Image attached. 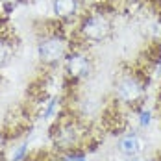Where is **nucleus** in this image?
Instances as JSON below:
<instances>
[{"instance_id": "f257e3e1", "label": "nucleus", "mask_w": 161, "mask_h": 161, "mask_svg": "<svg viewBox=\"0 0 161 161\" xmlns=\"http://www.w3.org/2000/svg\"><path fill=\"white\" fill-rule=\"evenodd\" d=\"M65 52H67V43L63 37H58V35H52L48 39L41 41L37 48L39 59L43 63H58L59 59L65 58Z\"/></svg>"}, {"instance_id": "f03ea898", "label": "nucleus", "mask_w": 161, "mask_h": 161, "mask_svg": "<svg viewBox=\"0 0 161 161\" xmlns=\"http://www.w3.org/2000/svg\"><path fill=\"white\" fill-rule=\"evenodd\" d=\"M111 32V24L109 20L106 19L104 15H91L87 17L81 24V35L87 39V41H102L106 39Z\"/></svg>"}, {"instance_id": "7ed1b4c3", "label": "nucleus", "mask_w": 161, "mask_h": 161, "mask_svg": "<svg viewBox=\"0 0 161 161\" xmlns=\"http://www.w3.org/2000/svg\"><path fill=\"white\" fill-rule=\"evenodd\" d=\"M145 95L143 83L135 76H124L117 81V98L124 104H135Z\"/></svg>"}, {"instance_id": "20e7f679", "label": "nucleus", "mask_w": 161, "mask_h": 161, "mask_svg": "<svg viewBox=\"0 0 161 161\" xmlns=\"http://www.w3.org/2000/svg\"><path fill=\"white\" fill-rule=\"evenodd\" d=\"M65 70L72 80H83L91 74V61L81 52H70L65 56Z\"/></svg>"}, {"instance_id": "39448f33", "label": "nucleus", "mask_w": 161, "mask_h": 161, "mask_svg": "<svg viewBox=\"0 0 161 161\" xmlns=\"http://www.w3.org/2000/svg\"><path fill=\"white\" fill-rule=\"evenodd\" d=\"M119 150L126 158H137V154L143 150V143L135 133H128L119 141Z\"/></svg>"}, {"instance_id": "423d86ee", "label": "nucleus", "mask_w": 161, "mask_h": 161, "mask_svg": "<svg viewBox=\"0 0 161 161\" xmlns=\"http://www.w3.org/2000/svg\"><path fill=\"white\" fill-rule=\"evenodd\" d=\"M52 9H54L56 17L69 19V17H72L78 11V0H54Z\"/></svg>"}, {"instance_id": "0eeeda50", "label": "nucleus", "mask_w": 161, "mask_h": 161, "mask_svg": "<svg viewBox=\"0 0 161 161\" xmlns=\"http://www.w3.org/2000/svg\"><path fill=\"white\" fill-rule=\"evenodd\" d=\"M58 98L54 97V98H50L48 100V104H47V108H45V111H43V119H50L52 115H54V111H56V106H58Z\"/></svg>"}, {"instance_id": "6e6552de", "label": "nucleus", "mask_w": 161, "mask_h": 161, "mask_svg": "<svg viewBox=\"0 0 161 161\" xmlns=\"http://www.w3.org/2000/svg\"><path fill=\"white\" fill-rule=\"evenodd\" d=\"M9 59V47H8V43L6 41H2L0 39V67L6 63Z\"/></svg>"}, {"instance_id": "1a4fd4ad", "label": "nucleus", "mask_w": 161, "mask_h": 161, "mask_svg": "<svg viewBox=\"0 0 161 161\" xmlns=\"http://www.w3.org/2000/svg\"><path fill=\"white\" fill-rule=\"evenodd\" d=\"M150 122H152V113L148 111V109L139 111V124L143 128H146V126H150Z\"/></svg>"}, {"instance_id": "9d476101", "label": "nucleus", "mask_w": 161, "mask_h": 161, "mask_svg": "<svg viewBox=\"0 0 161 161\" xmlns=\"http://www.w3.org/2000/svg\"><path fill=\"white\" fill-rule=\"evenodd\" d=\"M26 150H28V146H26V145L17 146V150L13 152V156H11V161H20L24 156H26Z\"/></svg>"}, {"instance_id": "9b49d317", "label": "nucleus", "mask_w": 161, "mask_h": 161, "mask_svg": "<svg viewBox=\"0 0 161 161\" xmlns=\"http://www.w3.org/2000/svg\"><path fill=\"white\" fill-rule=\"evenodd\" d=\"M65 161H87V159H85L81 154H72V152H70V154L65 158Z\"/></svg>"}, {"instance_id": "f8f14e48", "label": "nucleus", "mask_w": 161, "mask_h": 161, "mask_svg": "<svg viewBox=\"0 0 161 161\" xmlns=\"http://www.w3.org/2000/svg\"><path fill=\"white\" fill-rule=\"evenodd\" d=\"M17 2H20V0H4V4H6L8 8H13V6H15Z\"/></svg>"}, {"instance_id": "ddd939ff", "label": "nucleus", "mask_w": 161, "mask_h": 161, "mask_svg": "<svg viewBox=\"0 0 161 161\" xmlns=\"http://www.w3.org/2000/svg\"><path fill=\"white\" fill-rule=\"evenodd\" d=\"M126 161H143V159H139V158H128Z\"/></svg>"}, {"instance_id": "4468645a", "label": "nucleus", "mask_w": 161, "mask_h": 161, "mask_svg": "<svg viewBox=\"0 0 161 161\" xmlns=\"http://www.w3.org/2000/svg\"><path fill=\"white\" fill-rule=\"evenodd\" d=\"M158 74L161 76V61H159V67H158Z\"/></svg>"}]
</instances>
